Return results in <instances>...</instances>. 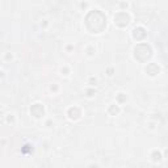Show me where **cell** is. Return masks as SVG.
Here are the masks:
<instances>
[{
    "mask_svg": "<svg viewBox=\"0 0 168 168\" xmlns=\"http://www.w3.org/2000/svg\"><path fill=\"white\" fill-rule=\"evenodd\" d=\"M160 158H162V155H160L159 151H154V152H152V160H154V162L160 160Z\"/></svg>",
    "mask_w": 168,
    "mask_h": 168,
    "instance_id": "obj_9",
    "label": "cell"
},
{
    "mask_svg": "<svg viewBox=\"0 0 168 168\" xmlns=\"http://www.w3.org/2000/svg\"><path fill=\"white\" fill-rule=\"evenodd\" d=\"M152 55V50L147 44H139L134 49V57L139 62H146V60Z\"/></svg>",
    "mask_w": 168,
    "mask_h": 168,
    "instance_id": "obj_2",
    "label": "cell"
},
{
    "mask_svg": "<svg viewBox=\"0 0 168 168\" xmlns=\"http://www.w3.org/2000/svg\"><path fill=\"white\" fill-rule=\"evenodd\" d=\"M68 116L71 117L72 120H76L80 117V109L76 108V106H74V108H70L68 109Z\"/></svg>",
    "mask_w": 168,
    "mask_h": 168,
    "instance_id": "obj_7",
    "label": "cell"
},
{
    "mask_svg": "<svg viewBox=\"0 0 168 168\" xmlns=\"http://www.w3.org/2000/svg\"><path fill=\"white\" fill-rule=\"evenodd\" d=\"M159 71H160V68H159V66H158V64H155V63H150V64H147V67H146V72L148 74V75H151V76L158 75V74H159Z\"/></svg>",
    "mask_w": 168,
    "mask_h": 168,
    "instance_id": "obj_5",
    "label": "cell"
},
{
    "mask_svg": "<svg viewBox=\"0 0 168 168\" xmlns=\"http://www.w3.org/2000/svg\"><path fill=\"white\" fill-rule=\"evenodd\" d=\"M126 100V97L124 96V93H120V95H118V101L120 102H124Z\"/></svg>",
    "mask_w": 168,
    "mask_h": 168,
    "instance_id": "obj_10",
    "label": "cell"
},
{
    "mask_svg": "<svg viewBox=\"0 0 168 168\" xmlns=\"http://www.w3.org/2000/svg\"><path fill=\"white\" fill-rule=\"evenodd\" d=\"M120 112V109H118V106L117 105H110V108H109V113L112 114V116H116Z\"/></svg>",
    "mask_w": 168,
    "mask_h": 168,
    "instance_id": "obj_8",
    "label": "cell"
},
{
    "mask_svg": "<svg viewBox=\"0 0 168 168\" xmlns=\"http://www.w3.org/2000/svg\"><path fill=\"white\" fill-rule=\"evenodd\" d=\"M44 106H42L41 104H34L33 106L30 108V113L34 116V117H41V116H44Z\"/></svg>",
    "mask_w": 168,
    "mask_h": 168,
    "instance_id": "obj_4",
    "label": "cell"
},
{
    "mask_svg": "<svg viewBox=\"0 0 168 168\" xmlns=\"http://www.w3.org/2000/svg\"><path fill=\"white\" fill-rule=\"evenodd\" d=\"M129 21H130V16L126 12H118L117 15L114 16V24L121 26V28H124V26L128 25Z\"/></svg>",
    "mask_w": 168,
    "mask_h": 168,
    "instance_id": "obj_3",
    "label": "cell"
},
{
    "mask_svg": "<svg viewBox=\"0 0 168 168\" xmlns=\"http://www.w3.org/2000/svg\"><path fill=\"white\" fill-rule=\"evenodd\" d=\"M166 156L168 158V150H166Z\"/></svg>",
    "mask_w": 168,
    "mask_h": 168,
    "instance_id": "obj_11",
    "label": "cell"
},
{
    "mask_svg": "<svg viewBox=\"0 0 168 168\" xmlns=\"http://www.w3.org/2000/svg\"><path fill=\"white\" fill-rule=\"evenodd\" d=\"M86 25L92 33H100L106 28V17L101 11H91L86 17Z\"/></svg>",
    "mask_w": 168,
    "mask_h": 168,
    "instance_id": "obj_1",
    "label": "cell"
},
{
    "mask_svg": "<svg viewBox=\"0 0 168 168\" xmlns=\"http://www.w3.org/2000/svg\"><path fill=\"white\" fill-rule=\"evenodd\" d=\"M133 37L135 40H143L144 37H146V30H144L143 28H141V26L135 28V29L133 30Z\"/></svg>",
    "mask_w": 168,
    "mask_h": 168,
    "instance_id": "obj_6",
    "label": "cell"
}]
</instances>
